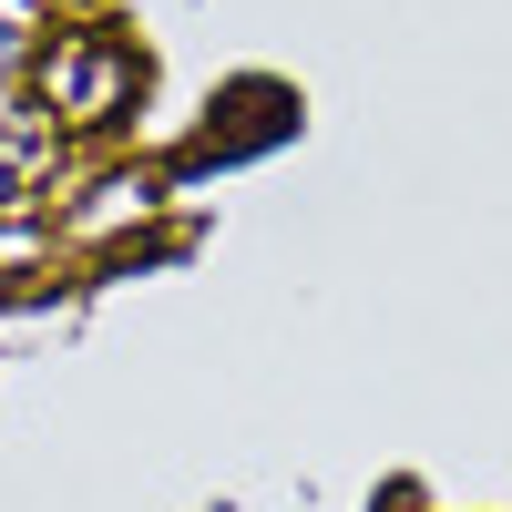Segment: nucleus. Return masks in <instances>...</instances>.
<instances>
[{"instance_id":"f257e3e1","label":"nucleus","mask_w":512,"mask_h":512,"mask_svg":"<svg viewBox=\"0 0 512 512\" xmlns=\"http://www.w3.org/2000/svg\"><path fill=\"white\" fill-rule=\"evenodd\" d=\"M41 93H52L62 123H113L123 93H134V62H123L113 41H52V62H41Z\"/></svg>"}]
</instances>
